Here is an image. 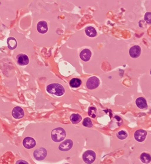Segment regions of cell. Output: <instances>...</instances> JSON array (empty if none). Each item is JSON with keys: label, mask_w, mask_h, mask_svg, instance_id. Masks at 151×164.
Instances as JSON below:
<instances>
[{"label": "cell", "mask_w": 151, "mask_h": 164, "mask_svg": "<svg viewBox=\"0 0 151 164\" xmlns=\"http://www.w3.org/2000/svg\"><path fill=\"white\" fill-rule=\"evenodd\" d=\"M47 91L49 93L56 96H61L65 93V89L63 86L58 83L49 84L47 87Z\"/></svg>", "instance_id": "1"}, {"label": "cell", "mask_w": 151, "mask_h": 164, "mask_svg": "<svg viewBox=\"0 0 151 164\" xmlns=\"http://www.w3.org/2000/svg\"><path fill=\"white\" fill-rule=\"evenodd\" d=\"M66 136V132L64 129L57 127L52 130V139L55 143H59L63 141Z\"/></svg>", "instance_id": "2"}, {"label": "cell", "mask_w": 151, "mask_h": 164, "mask_svg": "<svg viewBox=\"0 0 151 164\" xmlns=\"http://www.w3.org/2000/svg\"><path fill=\"white\" fill-rule=\"evenodd\" d=\"M96 155L95 152L92 150H87L86 151L82 156L84 161L87 164H91L93 163L96 159Z\"/></svg>", "instance_id": "3"}, {"label": "cell", "mask_w": 151, "mask_h": 164, "mask_svg": "<svg viewBox=\"0 0 151 164\" xmlns=\"http://www.w3.org/2000/svg\"><path fill=\"white\" fill-rule=\"evenodd\" d=\"M47 151L44 148H39L34 150L33 152V156L34 158H35L38 160H44L45 157L47 156Z\"/></svg>", "instance_id": "4"}, {"label": "cell", "mask_w": 151, "mask_h": 164, "mask_svg": "<svg viewBox=\"0 0 151 164\" xmlns=\"http://www.w3.org/2000/svg\"><path fill=\"white\" fill-rule=\"evenodd\" d=\"M100 80L95 76L88 79L87 82V87L88 89H94L99 86Z\"/></svg>", "instance_id": "5"}, {"label": "cell", "mask_w": 151, "mask_h": 164, "mask_svg": "<svg viewBox=\"0 0 151 164\" xmlns=\"http://www.w3.org/2000/svg\"><path fill=\"white\" fill-rule=\"evenodd\" d=\"M73 146V143L71 139H67L59 145V149L62 151H67L70 150Z\"/></svg>", "instance_id": "6"}, {"label": "cell", "mask_w": 151, "mask_h": 164, "mask_svg": "<svg viewBox=\"0 0 151 164\" xmlns=\"http://www.w3.org/2000/svg\"><path fill=\"white\" fill-rule=\"evenodd\" d=\"M23 146L27 149H31L36 146V141L31 137H26L23 140Z\"/></svg>", "instance_id": "7"}, {"label": "cell", "mask_w": 151, "mask_h": 164, "mask_svg": "<svg viewBox=\"0 0 151 164\" xmlns=\"http://www.w3.org/2000/svg\"><path fill=\"white\" fill-rule=\"evenodd\" d=\"M147 135V132H146L145 130L140 129V130H137L135 134H134V138L135 139L136 141H137L138 142H143V141H145V139H146Z\"/></svg>", "instance_id": "8"}, {"label": "cell", "mask_w": 151, "mask_h": 164, "mask_svg": "<svg viewBox=\"0 0 151 164\" xmlns=\"http://www.w3.org/2000/svg\"><path fill=\"white\" fill-rule=\"evenodd\" d=\"M141 48L138 45H135L132 47L130 50V55L131 58L136 59L140 56Z\"/></svg>", "instance_id": "9"}, {"label": "cell", "mask_w": 151, "mask_h": 164, "mask_svg": "<svg viewBox=\"0 0 151 164\" xmlns=\"http://www.w3.org/2000/svg\"><path fill=\"white\" fill-rule=\"evenodd\" d=\"M12 116L16 119L22 118L24 115V112L20 107H15L12 111Z\"/></svg>", "instance_id": "10"}, {"label": "cell", "mask_w": 151, "mask_h": 164, "mask_svg": "<svg viewBox=\"0 0 151 164\" xmlns=\"http://www.w3.org/2000/svg\"><path fill=\"white\" fill-rule=\"evenodd\" d=\"M17 61L21 66H24V65H27L29 63V59L26 54H20L17 56Z\"/></svg>", "instance_id": "11"}, {"label": "cell", "mask_w": 151, "mask_h": 164, "mask_svg": "<svg viewBox=\"0 0 151 164\" xmlns=\"http://www.w3.org/2000/svg\"><path fill=\"white\" fill-rule=\"evenodd\" d=\"M91 57V52L88 49H84L81 51L80 54V58L85 62L88 61Z\"/></svg>", "instance_id": "12"}, {"label": "cell", "mask_w": 151, "mask_h": 164, "mask_svg": "<svg viewBox=\"0 0 151 164\" xmlns=\"http://www.w3.org/2000/svg\"><path fill=\"white\" fill-rule=\"evenodd\" d=\"M37 30L41 33H45L48 30L47 24L44 21H40L37 25Z\"/></svg>", "instance_id": "13"}, {"label": "cell", "mask_w": 151, "mask_h": 164, "mask_svg": "<svg viewBox=\"0 0 151 164\" xmlns=\"http://www.w3.org/2000/svg\"><path fill=\"white\" fill-rule=\"evenodd\" d=\"M135 103L138 108L142 109H146L147 107L146 100H145V98H144L143 97L138 98L135 101Z\"/></svg>", "instance_id": "14"}, {"label": "cell", "mask_w": 151, "mask_h": 164, "mask_svg": "<svg viewBox=\"0 0 151 164\" xmlns=\"http://www.w3.org/2000/svg\"><path fill=\"white\" fill-rule=\"evenodd\" d=\"M7 45L8 48L10 50H14L16 48L17 46V42L14 38L10 37L7 39Z\"/></svg>", "instance_id": "15"}, {"label": "cell", "mask_w": 151, "mask_h": 164, "mask_svg": "<svg viewBox=\"0 0 151 164\" xmlns=\"http://www.w3.org/2000/svg\"><path fill=\"white\" fill-rule=\"evenodd\" d=\"M85 33L88 36L91 37V38H93L97 35V31L94 27H88L85 29Z\"/></svg>", "instance_id": "16"}, {"label": "cell", "mask_w": 151, "mask_h": 164, "mask_svg": "<svg viewBox=\"0 0 151 164\" xmlns=\"http://www.w3.org/2000/svg\"><path fill=\"white\" fill-rule=\"evenodd\" d=\"M70 120L73 124H77L81 121V120H82V116L79 114H73L70 116Z\"/></svg>", "instance_id": "17"}, {"label": "cell", "mask_w": 151, "mask_h": 164, "mask_svg": "<svg viewBox=\"0 0 151 164\" xmlns=\"http://www.w3.org/2000/svg\"><path fill=\"white\" fill-rule=\"evenodd\" d=\"M140 160L144 163H149L151 162V156L148 153H143L140 155Z\"/></svg>", "instance_id": "18"}, {"label": "cell", "mask_w": 151, "mask_h": 164, "mask_svg": "<svg viewBox=\"0 0 151 164\" xmlns=\"http://www.w3.org/2000/svg\"><path fill=\"white\" fill-rule=\"evenodd\" d=\"M82 82L79 79H73L69 82V85L72 87H78L81 85Z\"/></svg>", "instance_id": "19"}, {"label": "cell", "mask_w": 151, "mask_h": 164, "mask_svg": "<svg viewBox=\"0 0 151 164\" xmlns=\"http://www.w3.org/2000/svg\"><path fill=\"white\" fill-rule=\"evenodd\" d=\"M88 115L92 118H96L97 115V109L94 107H90L88 109Z\"/></svg>", "instance_id": "20"}, {"label": "cell", "mask_w": 151, "mask_h": 164, "mask_svg": "<svg viewBox=\"0 0 151 164\" xmlns=\"http://www.w3.org/2000/svg\"><path fill=\"white\" fill-rule=\"evenodd\" d=\"M127 134L124 130L120 131V132H119L117 134V137L119 139H121V140L126 139L127 138Z\"/></svg>", "instance_id": "21"}, {"label": "cell", "mask_w": 151, "mask_h": 164, "mask_svg": "<svg viewBox=\"0 0 151 164\" xmlns=\"http://www.w3.org/2000/svg\"><path fill=\"white\" fill-rule=\"evenodd\" d=\"M83 125L86 127H91L92 126L91 119L89 118H85L83 121Z\"/></svg>", "instance_id": "22"}, {"label": "cell", "mask_w": 151, "mask_h": 164, "mask_svg": "<svg viewBox=\"0 0 151 164\" xmlns=\"http://www.w3.org/2000/svg\"><path fill=\"white\" fill-rule=\"evenodd\" d=\"M145 20L149 24H151V12H147L145 15Z\"/></svg>", "instance_id": "23"}, {"label": "cell", "mask_w": 151, "mask_h": 164, "mask_svg": "<svg viewBox=\"0 0 151 164\" xmlns=\"http://www.w3.org/2000/svg\"><path fill=\"white\" fill-rule=\"evenodd\" d=\"M15 164H29V163L24 160H18Z\"/></svg>", "instance_id": "24"}, {"label": "cell", "mask_w": 151, "mask_h": 164, "mask_svg": "<svg viewBox=\"0 0 151 164\" xmlns=\"http://www.w3.org/2000/svg\"><path fill=\"white\" fill-rule=\"evenodd\" d=\"M150 74H151V70H150Z\"/></svg>", "instance_id": "25"}, {"label": "cell", "mask_w": 151, "mask_h": 164, "mask_svg": "<svg viewBox=\"0 0 151 164\" xmlns=\"http://www.w3.org/2000/svg\"><path fill=\"white\" fill-rule=\"evenodd\" d=\"M66 164H69V163H66Z\"/></svg>", "instance_id": "26"}]
</instances>
